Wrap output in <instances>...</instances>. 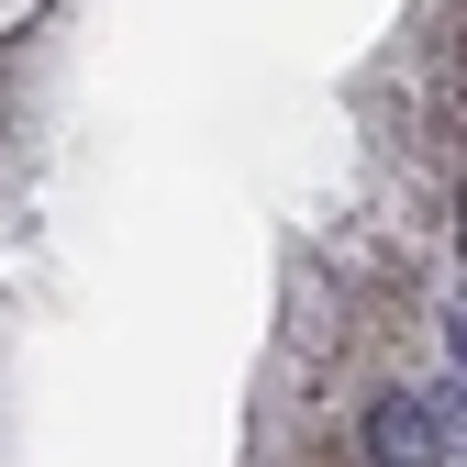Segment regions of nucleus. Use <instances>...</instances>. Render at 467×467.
<instances>
[{
    "instance_id": "f257e3e1",
    "label": "nucleus",
    "mask_w": 467,
    "mask_h": 467,
    "mask_svg": "<svg viewBox=\"0 0 467 467\" xmlns=\"http://www.w3.org/2000/svg\"><path fill=\"white\" fill-rule=\"evenodd\" d=\"M12 12H23V0H0V23H12Z\"/></svg>"
}]
</instances>
